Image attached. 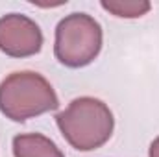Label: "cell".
Returning a JSON list of instances; mask_svg holds the SVG:
<instances>
[{
	"label": "cell",
	"instance_id": "2",
	"mask_svg": "<svg viewBox=\"0 0 159 157\" xmlns=\"http://www.w3.org/2000/svg\"><path fill=\"white\" fill-rule=\"evenodd\" d=\"M52 85L37 72H13L0 83V111L13 122H24L57 109Z\"/></svg>",
	"mask_w": 159,
	"mask_h": 157
},
{
	"label": "cell",
	"instance_id": "1",
	"mask_svg": "<svg viewBox=\"0 0 159 157\" xmlns=\"http://www.w3.org/2000/svg\"><path fill=\"white\" fill-rule=\"evenodd\" d=\"M57 128L67 142L80 152H91L104 146L113 135V113L98 98L81 96L56 115Z\"/></svg>",
	"mask_w": 159,
	"mask_h": 157
},
{
	"label": "cell",
	"instance_id": "4",
	"mask_svg": "<svg viewBox=\"0 0 159 157\" xmlns=\"http://www.w3.org/2000/svg\"><path fill=\"white\" fill-rule=\"evenodd\" d=\"M43 46L41 28L26 15L9 13L0 19V50L9 57L35 56Z\"/></svg>",
	"mask_w": 159,
	"mask_h": 157
},
{
	"label": "cell",
	"instance_id": "7",
	"mask_svg": "<svg viewBox=\"0 0 159 157\" xmlns=\"http://www.w3.org/2000/svg\"><path fill=\"white\" fill-rule=\"evenodd\" d=\"M148 157H159V137L150 144V150H148Z\"/></svg>",
	"mask_w": 159,
	"mask_h": 157
},
{
	"label": "cell",
	"instance_id": "3",
	"mask_svg": "<svg viewBox=\"0 0 159 157\" xmlns=\"http://www.w3.org/2000/svg\"><path fill=\"white\" fill-rule=\"evenodd\" d=\"M102 48V28L87 13H70L56 28L54 52L61 65L81 69L96 59Z\"/></svg>",
	"mask_w": 159,
	"mask_h": 157
},
{
	"label": "cell",
	"instance_id": "6",
	"mask_svg": "<svg viewBox=\"0 0 159 157\" xmlns=\"http://www.w3.org/2000/svg\"><path fill=\"white\" fill-rule=\"evenodd\" d=\"M102 7L120 19H137L150 11V2L146 0H102Z\"/></svg>",
	"mask_w": 159,
	"mask_h": 157
},
{
	"label": "cell",
	"instance_id": "5",
	"mask_svg": "<svg viewBox=\"0 0 159 157\" xmlns=\"http://www.w3.org/2000/svg\"><path fill=\"white\" fill-rule=\"evenodd\" d=\"M15 157H65L54 141L41 133H20L13 139Z\"/></svg>",
	"mask_w": 159,
	"mask_h": 157
}]
</instances>
